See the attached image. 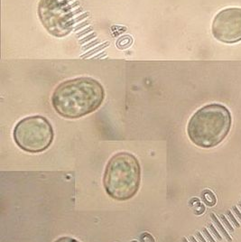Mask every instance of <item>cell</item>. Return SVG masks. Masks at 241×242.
<instances>
[{
  "instance_id": "obj_1",
  "label": "cell",
  "mask_w": 241,
  "mask_h": 242,
  "mask_svg": "<svg viewBox=\"0 0 241 242\" xmlns=\"http://www.w3.org/2000/svg\"><path fill=\"white\" fill-rule=\"evenodd\" d=\"M105 90L100 82L90 77L65 80L55 88L52 104L66 119H80L97 110L103 103Z\"/></svg>"
},
{
  "instance_id": "obj_2",
  "label": "cell",
  "mask_w": 241,
  "mask_h": 242,
  "mask_svg": "<svg viewBox=\"0 0 241 242\" xmlns=\"http://www.w3.org/2000/svg\"><path fill=\"white\" fill-rule=\"evenodd\" d=\"M232 124L229 110L221 104L203 106L194 113L187 125L190 140L201 148H211L223 141Z\"/></svg>"
},
{
  "instance_id": "obj_3",
  "label": "cell",
  "mask_w": 241,
  "mask_h": 242,
  "mask_svg": "<svg viewBox=\"0 0 241 242\" xmlns=\"http://www.w3.org/2000/svg\"><path fill=\"white\" fill-rule=\"evenodd\" d=\"M141 167L137 157L129 153L116 154L108 162L103 177L106 192L116 201H128L137 193Z\"/></svg>"
},
{
  "instance_id": "obj_4",
  "label": "cell",
  "mask_w": 241,
  "mask_h": 242,
  "mask_svg": "<svg viewBox=\"0 0 241 242\" xmlns=\"http://www.w3.org/2000/svg\"><path fill=\"white\" fill-rule=\"evenodd\" d=\"M13 135L15 142L22 150L29 153H40L51 146L54 133L46 118L32 116L19 121Z\"/></svg>"
},
{
  "instance_id": "obj_5",
  "label": "cell",
  "mask_w": 241,
  "mask_h": 242,
  "mask_svg": "<svg viewBox=\"0 0 241 242\" xmlns=\"http://www.w3.org/2000/svg\"><path fill=\"white\" fill-rule=\"evenodd\" d=\"M38 16L43 27L55 37H64L72 31L74 20L67 0H41Z\"/></svg>"
},
{
  "instance_id": "obj_6",
  "label": "cell",
  "mask_w": 241,
  "mask_h": 242,
  "mask_svg": "<svg viewBox=\"0 0 241 242\" xmlns=\"http://www.w3.org/2000/svg\"><path fill=\"white\" fill-rule=\"evenodd\" d=\"M211 33L216 40L223 43L241 41V8L230 7L219 11L213 19Z\"/></svg>"
},
{
  "instance_id": "obj_7",
  "label": "cell",
  "mask_w": 241,
  "mask_h": 242,
  "mask_svg": "<svg viewBox=\"0 0 241 242\" xmlns=\"http://www.w3.org/2000/svg\"><path fill=\"white\" fill-rule=\"evenodd\" d=\"M210 218H211V220L214 221V223H215V225L217 226V228L219 230V231H220V233L222 234V236L225 237V239H226L228 241H232V239L230 238V236L226 231V230L224 229V227L222 226V224L220 223V221L218 220V218L215 216V214H214V213H210Z\"/></svg>"
},
{
  "instance_id": "obj_8",
  "label": "cell",
  "mask_w": 241,
  "mask_h": 242,
  "mask_svg": "<svg viewBox=\"0 0 241 242\" xmlns=\"http://www.w3.org/2000/svg\"><path fill=\"white\" fill-rule=\"evenodd\" d=\"M219 218L221 219V220H222V222L224 223V225L226 226V228L229 230V232H233L234 231V229H233V227L231 226V224L229 222V220L226 219V217H225V215H223V214H221L220 216H219Z\"/></svg>"
},
{
  "instance_id": "obj_9",
  "label": "cell",
  "mask_w": 241,
  "mask_h": 242,
  "mask_svg": "<svg viewBox=\"0 0 241 242\" xmlns=\"http://www.w3.org/2000/svg\"><path fill=\"white\" fill-rule=\"evenodd\" d=\"M209 226V228H210V232L214 235V237H216V239L218 240H222V238H221V236H220V234L218 232V230L215 229V227L213 226V225L211 224V223H210V224L208 225Z\"/></svg>"
},
{
  "instance_id": "obj_10",
  "label": "cell",
  "mask_w": 241,
  "mask_h": 242,
  "mask_svg": "<svg viewBox=\"0 0 241 242\" xmlns=\"http://www.w3.org/2000/svg\"><path fill=\"white\" fill-rule=\"evenodd\" d=\"M54 242H80L76 239H73L71 237H60Z\"/></svg>"
},
{
  "instance_id": "obj_11",
  "label": "cell",
  "mask_w": 241,
  "mask_h": 242,
  "mask_svg": "<svg viewBox=\"0 0 241 242\" xmlns=\"http://www.w3.org/2000/svg\"><path fill=\"white\" fill-rule=\"evenodd\" d=\"M227 214H228V216H229V220L232 221L231 223H233V224L235 225V227H237V228H239V227H240V224H239V223L238 222V220L234 218L232 212H231L230 211H227Z\"/></svg>"
},
{
  "instance_id": "obj_12",
  "label": "cell",
  "mask_w": 241,
  "mask_h": 242,
  "mask_svg": "<svg viewBox=\"0 0 241 242\" xmlns=\"http://www.w3.org/2000/svg\"><path fill=\"white\" fill-rule=\"evenodd\" d=\"M202 233L203 235L205 236L207 238V240H208V241L209 242H216L214 240H213V238H212V236L210 234V232L208 231V230H207L206 228H203V230H202Z\"/></svg>"
},
{
  "instance_id": "obj_13",
  "label": "cell",
  "mask_w": 241,
  "mask_h": 242,
  "mask_svg": "<svg viewBox=\"0 0 241 242\" xmlns=\"http://www.w3.org/2000/svg\"><path fill=\"white\" fill-rule=\"evenodd\" d=\"M233 211L235 212V214L237 215V217L239 218V220H241V212L239 211V209H238V207H236V206H234L233 207Z\"/></svg>"
},
{
  "instance_id": "obj_14",
  "label": "cell",
  "mask_w": 241,
  "mask_h": 242,
  "mask_svg": "<svg viewBox=\"0 0 241 242\" xmlns=\"http://www.w3.org/2000/svg\"><path fill=\"white\" fill-rule=\"evenodd\" d=\"M196 238L198 239V240L200 242H207L206 240H205V239L203 238V236L201 235V233H200V232H197V233H196Z\"/></svg>"
},
{
  "instance_id": "obj_15",
  "label": "cell",
  "mask_w": 241,
  "mask_h": 242,
  "mask_svg": "<svg viewBox=\"0 0 241 242\" xmlns=\"http://www.w3.org/2000/svg\"><path fill=\"white\" fill-rule=\"evenodd\" d=\"M188 240H189L190 242H198L195 240V238H194L193 236H190L189 238H188Z\"/></svg>"
},
{
  "instance_id": "obj_16",
  "label": "cell",
  "mask_w": 241,
  "mask_h": 242,
  "mask_svg": "<svg viewBox=\"0 0 241 242\" xmlns=\"http://www.w3.org/2000/svg\"><path fill=\"white\" fill-rule=\"evenodd\" d=\"M182 242H189V240H188L186 238H183V239H182Z\"/></svg>"
},
{
  "instance_id": "obj_17",
  "label": "cell",
  "mask_w": 241,
  "mask_h": 242,
  "mask_svg": "<svg viewBox=\"0 0 241 242\" xmlns=\"http://www.w3.org/2000/svg\"><path fill=\"white\" fill-rule=\"evenodd\" d=\"M239 207H240V209H241V201H240V202H239Z\"/></svg>"
}]
</instances>
